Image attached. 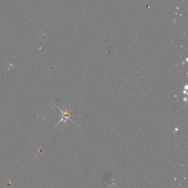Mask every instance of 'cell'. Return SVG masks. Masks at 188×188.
<instances>
[{"instance_id":"1","label":"cell","mask_w":188,"mask_h":188,"mask_svg":"<svg viewBox=\"0 0 188 188\" xmlns=\"http://www.w3.org/2000/svg\"><path fill=\"white\" fill-rule=\"evenodd\" d=\"M55 106H57V107L58 108V110H59L60 111L62 112V118L59 121H58L57 124L55 125V127L57 126L58 124H61V123H62V122L66 123V124L67 121H72L73 123V121H72V118H71V116H72V115H71V112L70 111H68V110H67V109H65L64 110H62L61 109V108L59 107V106H57V105H55Z\"/></svg>"},{"instance_id":"3","label":"cell","mask_w":188,"mask_h":188,"mask_svg":"<svg viewBox=\"0 0 188 188\" xmlns=\"http://www.w3.org/2000/svg\"><path fill=\"white\" fill-rule=\"evenodd\" d=\"M186 93H187V92H186V91H184V94H186Z\"/></svg>"},{"instance_id":"2","label":"cell","mask_w":188,"mask_h":188,"mask_svg":"<svg viewBox=\"0 0 188 188\" xmlns=\"http://www.w3.org/2000/svg\"><path fill=\"white\" fill-rule=\"evenodd\" d=\"M184 101H187V98H185V99H184Z\"/></svg>"}]
</instances>
